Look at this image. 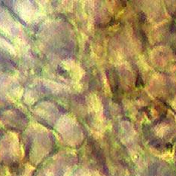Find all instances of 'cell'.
I'll return each instance as SVG.
<instances>
[{
    "mask_svg": "<svg viewBox=\"0 0 176 176\" xmlns=\"http://www.w3.org/2000/svg\"><path fill=\"white\" fill-rule=\"evenodd\" d=\"M139 20H141V21H143L144 22L145 20H146V17H145V15L144 14H143V13H141V14H139Z\"/></svg>",
    "mask_w": 176,
    "mask_h": 176,
    "instance_id": "1",
    "label": "cell"
}]
</instances>
